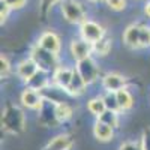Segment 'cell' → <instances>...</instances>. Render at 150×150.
Masks as SVG:
<instances>
[{"label": "cell", "instance_id": "6da1fadb", "mask_svg": "<svg viewBox=\"0 0 150 150\" xmlns=\"http://www.w3.org/2000/svg\"><path fill=\"white\" fill-rule=\"evenodd\" d=\"M27 128L26 111L21 105L9 104L2 112V129L9 135H21Z\"/></svg>", "mask_w": 150, "mask_h": 150}, {"label": "cell", "instance_id": "7a4b0ae2", "mask_svg": "<svg viewBox=\"0 0 150 150\" xmlns=\"http://www.w3.org/2000/svg\"><path fill=\"white\" fill-rule=\"evenodd\" d=\"M29 56L36 62V65L39 66V69L47 71V72H50V74H53V72L62 65L60 56L47 51V50H44L42 47H39L36 42L30 47Z\"/></svg>", "mask_w": 150, "mask_h": 150}, {"label": "cell", "instance_id": "3957f363", "mask_svg": "<svg viewBox=\"0 0 150 150\" xmlns=\"http://www.w3.org/2000/svg\"><path fill=\"white\" fill-rule=\"evenodd\" d=\"M75 65V69L77 72L81 75V78L86 81L87 86H92L95 84L98 80H101L102 77V69H101V65L98 63V60L95 56H90L87 59H83L80 62H77Z\"/></svg>", "mask_w": 150, "mask_h": 150}, {"label": "cell", "instance_id": "277c9868", "mask_svg": "<svg viewBox=\"0 0 150 150\" xmlns=\"http://www.w3.org/2000/svg\"><path fill=\"white\" fill-rule=\"evenodd\" d=\"M59 9H60L62 18L69 24L80 26L84 20H87L83 5L77 2V0H62L59 5Z\"/></svg>", "mask_w": 150, "mask_h": 150}, {"label": "cell", "instance_id": "5b68a950", "mask_svg": "<svg viewBox=\"0 0 150 150\" xmlns=\"http://www.w3.org/2000/svg\"><path fill=\"white\" fill-rule=\"evenodd\" d=\"M107 33H108L107 29L102 26L101 23H98L95 20H90V18L84 20L78 26V36L83 38L84 41L90 42L92 45L95 42H98L99 39H102Z\"/></svg>", "mask_w": 150, "mask_h": 150}, {"label": "cell", "instance_id": "8992f818", "mask_svg": "<svg viewBox=\"0 0 150 150\" xmlns=\"http://www.w3.org/2000/svg\"><path fill=\"white\" fill-rule=\"evenodd\" d=\"M101 87L104 92H119L129 87V78L117 71H108L101 77Z\"/></svg>", "mask_w": 150, "mask_h": 150}, {"label": "cell", "instance_id": "52a82bcc", "mask_svg": "<svg viewBox=\"0 0 150 150\" xmlns=\"http://www.w3.org/2000/svg\"><path fill=\"white\" fill-rule=\"evenodd\" d=\"M68 53H69V57L74 63L83 60V59H87L93 56V47L90 42L84 41L83 38L77 36V38H72L69 41V45H68Z\"/></svg>", "mask_w": 150, "mask_h": 150}, {"label": "cell", "instance_id": "ba28073f", "mask_svg": "<svg viewBox=\"0 0 150 150\" xmlns=\"http://www.w3.org/2000/svg\"><path fill=\"white\" fill-rule=\"evenodd\" d=\"M18 101H20V105L24 110L35 111V112H38L45 104V99H44L42 93L38 92V90H32V89H29V87H24V89L20 92Z\"/></svg>", "mask_w": 150, "mask_h": 150}, {"label": "cell", "instance_id": "9c48e42d", "mask_svg": "<svg viewBox=\"0 0 150 150\" xmlns=\"http://www.w3.org/2000/svg\"><path fill=\"white\" fill-rule=\"evenodd\" d=\"M36 44L42 47L44 50L50 53H54L60 56L62 53V38L54 32V30H44L36 39Z\"/></svg>", "mask_w": 150, "mask_h": 150}, {"label": "cell", "instance_id": "30bf717a", "mask_svg": "<svg viewBox=\"0 0 150 150\" xmlns=\"http://www.w3.org/2000/svg\"><path fill=\"white\" fill-rule=\"evenodd\" d=\"M38 71H39V66L36 65V62L30 56H27V57L21 59L18 63L15 65V77L23 84H26Z\"/></svg>", "mask_w": 150, "mask_h": 150}, {"label": "cell", "instance_id": "8fae6325", "mask_svg": "<svg viewBox=\"0 0 150 150\" xmlns=\"http://www.w3.org/2000/svg\"><path fill=\"white\" fill-rule=\"evenodd\" d=\"M74 71H75V65H63V63H62V65L51 74V83L66 92L68 87H69V84H71ZM66 93H68V92H66Z\"/></svg>", "mask_w": 150, "mask_h": 150}, {"label": "cell", "instance_id": "7c38bea8", "mask_svg": "<svg viewBox=\"0 0 150 150\" xmlns=\"http://www.w3.org/2000/svg\"><path fill=\"white\" fill-rule=\"evenodd\" d=\"M75 144V138L68 132H60L51 137L42 150H72Z\"/></svg>", "mask_w": 150, "mask_h": 150}, {"label": "cell", "instance_id": "4fadbf2b", "mask_svg": "<svg viewBox=\"0 0 150 150\" xmlns=\"http://www.w3.org/2000/svg\"><path fill=\"white\" fill-rule=\"evenodd\" d=\"M140 32L141 23H132L125 27L122 33V42L129 50H140Z\"/></svg>", "mask_w": 150, "mask_h": 150}, {"label": "cell", "instance_id": "5bb4252c", "mask_svg": "<svg viewBox=\"0 0 150 150\" xmlns=\"http://www.w3.org/2000/svg\"><path fill=\"white\" fill-rule=\"evenodd\" d=\"M92 135L99 143H110V141L114 140L116 129L108 126L105 123H102V122H99V120H95L93 126H92Z\"/></svg>", "mask_w": 150, "mask_h": 150}, {"label": "cell", "instance_id": "9a60e30c", "mask_svg": "<svg viewBox=\"0 0 150 150\" xmlns=\"http://www.w3.org/2000/svg\"><path fill=\"white\" fill-rule=\"evenodd\" d=\"M50 84H51V74L47 72V71L39 69L26 84H24V87H29V89H32V90L42 92V90L47 89Z\"/></svg>", "mask_w": 150, "mask_h": 150}, {"label": "cell", "instance_id": "2e32d148", "mask_svg": "<svg viewBox=\"0 0 150 150\" xmlns=\"http://www.w3.org/2000/svg\"><path fill=\"white\" fill-rule=\"evenodd\" d=\"M87 86L86 84V81L81 78V75L77 72V69L74 71V75H72V80H71V84H69V87H68V95L71 96V98H80V96H83L86 92H87Z\"/></svg>", "mask_w": 150, "mask_h": 150}, {"label": "cell", "instance_id": "e0dca14e", "mask_svg": "<svg viewBox=\"0 0 150 150\" xmlns=\"http://www.w3.org/2000/svg\"><path fill=\"white\" fill-rule=\"evenodd\" d=\"M116 95H117L120 112H129V111L134 108V105H135V96H134V93L129 90V87L116 92Z\"/></svg>", "mask_w": 150, "mask_h": 150}, {"label": "cell", "instance_id": "ac0fdd59", "mask_svg": "<svg viewBox=\"0 0 150 150\" xmlns=\"http://www.w3.org/2000/svg\"><path fill=\"white\" fill-rule=\"evenodd\" d=\"M92 47H93V56L98 57V59H104L111 53V50H112V38L107 33L102 39L95 42Z\"/></svg>", "mask_w": 150, "mask_h": 150}, {"label": "cell", "instance_id": "d6986e66", "mask_svg": "<svg viewBox=\"0 0 150 150\" xmlns=\"http://www.w3.org/2000/svg\"><path fill=\"white\" fill-rule=\"evenodd\" d=\"M54 112H56V119L60 125L68 123L72 117H74V107L65 101V102H59L54 104Z\"/></svg>", "mask_w": 150, "mask_h": 150}, {"label": "cell", "instance_id": "ffe728a7", "mask_svg": "<svg viewBox=\"0 0 150 150\" xmlns=\"http://www.w3.org/2000/svg\"><path fill=\"white\" fill-rule=\"evenodd\" d=\"M86 108H87V111H89V114H92L95 119H98L107 110L105 104H104V99H102V95H98V96H93L90 99H87Z\"/></svg>", "mask_w": 150, "mask_h": 150}, {"label": "cell", "instance_id": "44dd1931", "mask_svg": "<svg viewBox=\"0 0 150 150\" xmlns=\"http://www.w3.org/2000/svg\"><path fill=\"white\" fill-rule=\"evenodd\" d=\"M120 114H122V112H116V111L105 110L96 120L102 122V123L108 125V126L114 128V129H119V126H120Z\"/></svg>", "mask_w": 150, "mask_h": 150}, {"label": "cell", "instance_id": "7402d4cb", "mask_svg": "<svg viewBox=\"0 0 150 150\" xmlns=\"http://www.w3.org/2000/svg\"><path fill=\"white\" fill-rule=\"evenodd\" d=\"M102 99H104V104H105L107 110L120 112V107H119V101H117L116 92H104L102 93Z\"/></svg>", "mask_w": 150, "mask_h": 150}, {"label": "cell", "instance_id": "603a6c76", "mask_svg": "<svg viewBox=\"0 0 150 150\" xmlns=\"http://www.w3.org/2000/svg\"><path fill=\"white\" fill-rule=\"evenodd\" d=\"M11 74H12V62L8 57V54L2 53V56H0V77H2V80H8Z\"/></svg>", "mask_w": 150, "mask_h": 150}, {"label": "cell", "instance_id": "cb8c5ba5", "mask_svg": "<svg viewBox=\"0 0 150 150\" xmlns=\"http://www.w3.org/2000/svg\"><path fill=\"white\" fill-rule=\"evenodd\" d=\"M150 48V26L141 24V32H140V50Z\"/></svg>", "mask_w": 150, "mask_h": 150}, {"label": "cell", "instance_id": "d4e9b609", "mask_svg": "<svg viewBox=\"0 0 150 150\" xmlns=\"http://www.w3.org/2000/svg\"><path fill=\"white\" fill-rule=\"evenodd\" d=\"M105 5L112 12H122L126 9V0H105Z\"/></svg>", "mask_w": 150, "mask_h": 150}, {"label": "cell", "instance_id": "484cf974", "mask_svg": "<svg viewBox=\"0 0 150 150\" xmlns=\"http://www.w3.org/2000/svg\"><path fill=\"white\" fill-rule=\"evenodd\" d=\"M140 146L143 150H150V126H144L140 134Z\"/></svg>", "mask_w": 150, "mask_h": 150}, {"label": "cell", "instance_id": "4316f807", "mask_svg": "<svg viewBox=\"0 0 150 150\" xmlns=\"http://www.w3.org/2000/svg\"><path fill=\"white\" fill-rule=\"evenodd\" d=\"M117 150H143L141 146H140V141L138 138L137 140H125L119 144Z\"/></svg>", "mask_w": 150, "mask_h": 150}, {"label": "cell", "instance_id": "83f0119b", "mask_svg": "<svg viewBox=\"0 0 150 150\" xmlns=\"http://www.w3.org/2000/svg\"><path fill=\"white\" fill-rule=\"evenodd\" d=\"M0 2H3L5 5H8L12 11H20V9H23L24 6L27 5V0H0Z\"/></svg>", "mask_w": 150, "mask_h": 150}, {"label": "cell", "instance_id": "f1b7e54d", "mask_svg": "<svg viewBox=\"0 0 150 150\" xmlns=\"http://www.w3.org/2000/svg\"><path fill=\"white\" fill-rule=\"evenodd\" d=\"M11 8L8 5H5L3 2H0V18H2V24H5L9 18V14H11Z\"/></svg>", "mask_w": 150, "mask_h": 150}, {"label": "cell", "instance_id": "f546056e", "mask_svg": "<svg viewBox=\"0 0 150 150\" xmlns=\"http://www.w3.org/2000/svg\"><path fill=\"white\" fill-rule=\"evenodd\" d=\"M143 12H144V15L150 20V0H146L144 8H143Z\"/></svg>", "mask_w": 150, "mask_h": 150}, {"label": "cell", "instance_id": "4dcf8cb0", "mask_svg": "<svg viewBox=\"0 0 150 150\" xmlns=\"http://www.w3.org/2000/svg\"><path fill=\"white\" fill-rule=\"evenodd\" d=\"M86 2H89L92 5H98V3H101V2H105V0H86Z\"/></svg>", "mask_w": 150, "mask_h": 150}]
</instances>
